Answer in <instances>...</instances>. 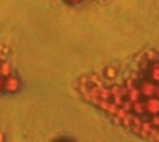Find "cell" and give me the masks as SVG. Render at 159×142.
I'll list each match as a JSON object with an SVG mask.
<instances>
[{
  "instance_id": "obj_3",
  "label": "cell",
  "mask_w": 159,
  "mask_h": 142,
  "mask_svg": "<svg viewBox=\"0 0 159 142\" xmlns=\"http://www.w3.org/2000/svg\"><path fill=\"white\" fill-rule=\"evenodd\" d=\"M11 74H13L11 63H9L7 59H0V76H2V78H7V76H11Z\"/></svg>"
},
{
  "instance_id": "obj_5",
  "label": "cell",
  "mask_w": 159,
  "mask_h": 142,
  "mask_svg": "<svg viewBox=\"0 0 159 142\" xmlns=\"http://www.w3.org/2000/svg\"><path fill=\"white\" fill-rule=\"evenodd\" d=\"M67 4H80V2H83V0H65Z\"/></svg>"
},
{
  "instance_id": "obj_6",
  "label": "cell",
  "mask_w": 159,
  "mask_h": 142,
  "mask_svg": "<svg viewBox=\"0 0 159 142\" xmlns=\"http://www.w3.org/2000/svg\"><path fill=\"white\" fill-rule=\"evenodd\" d=\"M2 85H4V78L0 76V91H2Z\"/></svg>"
},
{
  "instance_id": "obj_1",
  "label": "cell",
  "mask_w": 159,
  "mask_h": 142,
  "mask_svg": "<svg viewBox=\"0 0 159 142\" xmlns=\"http://www.w3.org/2000/svg\"><path fill=\"white\" fill-rule=\"evenodd\" d=\"M74 89L113 124L146 139L159 140V79L146 70L143 52L135 54L131 67L120 78L104 79L98 72L80 76Z\"/></svg>"
},
{
  "instance_id": "obj_4",
  "label": "cell",
  "mask_w": 159,
  "mask_h": 142,
  "mask_svg": "<svg viewBox=\"0 0 159 142\" xmlns=\"http://www.w3.org/2000/svg\"><path fill=\"white\" fill-rule=\"evenodd\" d=\"M7 52H9V48H7V46H2V44H0V59H6Z\"/></svg>"
},
{
  "instance_id": "obj_2",
  "label": "cell",
  "mask_w": 159,
  "mask_h": 142,
  "mask_svg": "<svg viewBox=\"0 0 159 142\" xmlns=\"http://www.w3.org/2000/svg\"><path fill=\"white\" fill-rule=\"evenodd\" d=\"M20 87H22V83H20V79L17 78V76H7V78H4V85H2V91L4 92H7V94H15V92H19L20 91Z\"/></svg>"
},
{
  "instance_id": "obj_7",
  "label": "cell",
  "mask_w": 159,
  "mask_h": 142,
  "mask_svg": "<svg viewBox=\"0 0 159 142\" xmlns=\"http://www.w3.org/2000/svg\"><path fill=\"white\" fill-rule=\"evenodd\" d=\"M2 139H4V135H2V133H0V140H2Z\"/></svg>"
}]
</instances>
